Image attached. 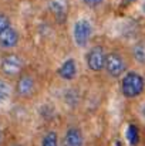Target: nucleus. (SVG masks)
I'll return each mask as SVG.
<instances>
[{
	"label": "nucleus",
	"instance_id": "5",
	"mask_svg": "<svg viewBox=\"0 0 145 146\" xmlns=\"http://www.w3.org/2000/svg\"><path fill=\"white\" fill-rule=\"evenodd\" d=\"M26 70L24 58L14 51H6L0 57V72L9 80H16Z\"/></svg>",
	"mask_w": 145,
	"mask_h": 146
},
{
	"label": "nucleus",
	"instance_id": "4",
	"mask_svg": "<svg viewBox=\"0 0 145 146\" xmlns=\"http://www.w3.org/2000/svg\"><path fill=\"white\" fill-rule=\"evenodd\" d=\"M94 36V24L87 17H80L73 23L71 37L77 48H88Z\"/></svg>",
	"mask_w": 145,
	"mask_h": 146
},
{
	"label": "nucleus",
	"instance_id": "16",
	"mask_svg": "<svg viewBox=\"0 0 145 146\" xmlns=\"http://www.w3.org/2000/svg\"><path fill=\"white\" fill-rule=\"evenodd\" d=\"M11 26V19H10V16L7 14V13H4V11H0V33L3 31V30H6L7 27H10Z\"/></svg>",
	"mask_w": 145,
	"mask_h": 146
},
{
	"label": "nucleus",
	"instance_id": "1",
	"mask_svg": "<svg viewBox=\"0 0 145 146\" xmlns=\"http://www.w3.org/2000/svg\"><path fill=\"white\" fill-rule=\"evenodd\" d=\"M120 94L124 99L134 101L145 94V75L138 70H128L118 80Z\"/></svg>",
	"mask_w": 145,
	"mask_h": 146
},
{
	"label": "nucleus",
	"instance_id": "2",
	"mask_svg": "<svg viewBox=\"0 0 145 146\" xmlns=\"http://www.w3.org/2000/svg\"><path fill=\"white\" fill-rule=\"evenodd\" d=\"M128 70H130V58L124 51L117 48L107 51L104 72L107 74L108 78L118 81Z\"/></svg>",
	"mask_w": 145,
	"mask_h": 146
},
{
	"label": "nucleus",
	"instance_id": "3",
	"mask_svg": "<svg viewBox=\"0 0 145 146\" xmlns=\"http://www.w3.org/2000/svg\"><path fill=\"white\" fill-rule=\"evenodd\" d=\"M13 91L14 95L19 99L23 101H30L37 95L39 92V80L37 75L31 71L24 70L14 81L13 85Z\"/></svg>",
	"mask_w": 145,
	"mask_h": 146
},
{
	"label": "nucleus",
	"instance_id": "10",
	"mask_svg": "<svg viewBox=\"0 0 145 146\" xmlns=\"http://www.w3.org/2000/svg\"><path fill=\"white\" fill-rule=\"evenodd\" d=\"M20 40H21V36L19 30L11 24L10 27H7L6 30L0 33V48L4 51H11L20 44Z\"/></svg>",
	"mask_w": 145,
	"mask_h": 146
},
{
	"label": "nucleus",
	"instance_id": "18",
	"mask_svg": "<svg viewBox=\"0 0 145 146\" xmlns=\"http://www.w3.org/2000/svg\"><path fill=\"white\" fill-rule=\"evenodd\" d=\"M140 118L145 122V104H142V105L140 106Z\"/></svg>",
	"mask_w": 145,
	"mask_h": 146
},
{
	"label": "nucleus",
	"instance_id": "13",
	"mask_svg": "<svg viewBox=\"0 0 145 146\" xmlns=\"http://www.w3.org/2000/svg\"><path fill=\"white\" fill-rule=\"evenodd\" d=\"M125 138H127V142L130 143V146H137L141 141V133H140V129L135 123H130L128 128H127V132H125Z\"/></svg>",
	"mask_w": 145,
	"mask_h": 146
},
{
	"label": "nucleus",
	"instance_id": "19",
	"mask_svg": "<svg viewBox=\"0 0 145 146\" xmlns=\"http://www.w3.org/2000/svg\"><path fill=\"white\" fill-rule=\"evenodd\" d=\"M3 141H4V133H3V129H1V126H0V146L3 143Z\"/></svg>",
	"mask_w": 145,
	"mask_h": 146
},
{
	"label": "nucleus",
	"instance_id": "7",
	"mask_svg": "<svg viewBox=\"0 0 145 146\" xmlns=\"http://www.w3.org/2000/svg\"><path fill=\"white\" fill-rule=\"evenodd\" d=\"M47 10L50 17L58 26H64L68 21L71 1L70 0H47Z\"/></svg>",
	"mask_w": 145,
	"mask_h": 146
},
{
	"label": "nucleus",
	"instance_id": "17",
	"mask_svg": "<svg viewBox=\"0 0 145 146\" xmlns=\"http://www.w3.org/2000/svg\"><path fill=\"white\" fill-rule=\"evenodd\" d=\"M138 1H140V0H122V1H121V7H130V6L138 3Z\"/></svg>",
	"mask_w": 145,
	"mask_h": 146
},
{
	"label": "nucleus",
	"instance_id": "15",
	"mask_svg": "<svg viewBox=\"0 0 145 146\" xmlns=\"http://www.w3.org/2000/svg\"><path fill=\"white\" fill-rule=\"evenodd\" d=\"M81 3L88 10H98L100 7L105 4V0H81Z\"/></svg>",
	"mask_w": 145,
	"mask_h": 146
},
{
	"label": "nucleus",
	"instance_id": "9",
	"mask_svg": "<svg viewBox=\"0 0 145 146\" xmlns=\"http://www.w3.org/2000/svg\"><path fill=\"white\" fill-rule=\"evenodd\" d=\"M86 138L84 132L78 125H68L64 131L61 146H84Z\"/></svg>",
	"mask_w": 145,
	"mask_h": 146
},
{
	"label": "nucleus",
	"instance_id": "14",
	"mask_svg": "<svg viewBox=\"0 0 145 146\" xmlns=\"http://www.w3.org/2000/svg\"><path fill=\"white\" fill-rule=\"evenodd\" d=\"M40 146H60V136L55 129L47 131L40 141Z\"/></svg>",
	"mask_w": 145,
	"mask_h": 146
},
{
	"label": "nucleus",
	"instance_id": "12",
	"mask_svg": "<svg viewBox=\"0 0 145 146\" xmlns=\"http://www.w3.org/2000/svg\"><path fill=\"white\" fill-rule=\"evenodd\" d=\"M13 95H14V91H13V85L10 84L9 78L0 77V106L6 105Z\"/></svg>",
	"mask_w": 145,
	"mask_h": 146
},
{
	"label": "nucleus",
	"instance_id": "11",
	"mask_svg": "<svg viewBox=\"0 0 145 146\" xmlns=\"http://www.w3.org/2000/svg\"><path fill=\"white\" fill-rule=\"evenodd\" d=\"M130 58L138 65H145V38L137 40L130 48Z\"/></svg>",
	"mask_w": 145,
	"mask_h": 146
},
{
	"label": "nucleus",
	"instance_id": "6",
	"mask_svg": "<svg viewBox=\"0 0 145 146\" xmlns=\"http://www.w3.org/2000/svg\"><path fill=\"white\" fill-rule=\"evenodd\" d=\"M107 51L108 50L102 44H93L87 48L86 55H84V62H86V67L90 72H93V74L104 72Z\"/></svg>",
	"mask_w": 145,
	"mask_h": 146
},
{
	"label": "nucleus",
	"instance_id": "20",
	"mask_svg": "<svg viewBox=\"0 0 145 146\" xmlns=\"http://www.w3.org/2000/svg\"><path fill=\"white\" fill-rule=\"evenodd\" d=\"M10 146H23V145H20V143H13V145H10Z\"/></svg>",
	"mask_w": 145,
	"mask_h": 146
},
{
	"label": "nucleus",
	"instance_id": "8",
	"mask_svg": "<svg viewBox=\"0 0 145 146\" xmlns=\"http://www.w3.org/2000/svg\"><path fill=\"white\" fill-rule=\"evenodd\" d=\"M55 74L57 77L64 81V82H71L77 78L78 75V64H77V60L73 58V57H68L65 58L55 70Z\"/></svg>",
	"mask_w": 145,
	"mask_h": 146
}]
</instances>
